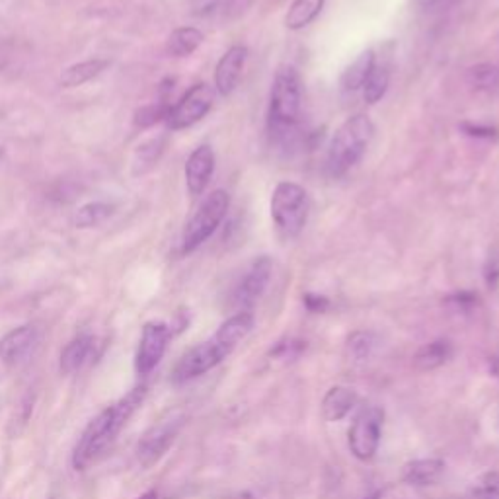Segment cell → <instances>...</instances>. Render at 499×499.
<instances>
[{"label": "cell", "instance_id": "6da1fadb", "mask_svg": "<svg viewBox=\"0 0 499 499\" xmlns=\"http://www.w3.org/2000/svg\"><path fill=\"white\" fill-rule=\"evenodd\" d=\"M144 398H147V386L141 385L92 419L74 446L73 466L76 470H86L98 463L106 455L115 437L120 435V431L125 427L129 417L144 402Z\"/></svg>", "mask_w": 499, "mask_h": 499}, {"label": "cell", "instance_id": "7a4b0ae2", "mask_svg": "<svg viewBox=\"0 0 499 499\" xmlns=\"http://www.w3.org/2000/svg\"><path fill=\"white\" fill-rule=\"evenodd\" d=\"M254 317L252 312H236L227 322H222L213 338H209L203 344L191 347L188 353H183L181 359L176 363L172 371L174 383H188L197 377L205 375L207 371L225 361L234 347L252 332Z\"/></svg>", "mask_w": 499, "mask_h": 499}, {"label": "cell", "instance_id": "3957f363", "mask_svg": "<svg viewBox=\"0 0 499 499\" xmlns=\"http://www.w3.org/2000/svg\"><path fill=\"white\" fill-rule=\"evenodd\" d=\"M300 108H303V81L291 64L278 69L271 84L268 129L279 147H293L298 137Z\"/></svg>", "mask_w": 499, "mask_h": 499}, {"label": "cell", "instance_id": "277c9868", "mask_svg": "<svg viewBox=\"0 0 499 499\" xmlns=\"http://www.w3.org/2000/svg\"><path fill=\"white\" fill-rule=\"evenodd\" d=\"M375 135V125L367 115H353L339 125L334 133L326 156V170L332 178L347 174L369 149Z\"/></svg>", "mask_w": 499, "mask_h": 499}, {"label": "cell", "instance_id": "5b68a950", "mask_svg": "<svg viewBox=\"0 0 499 499\" xmlns=\"http://www.w3.org/2000/svg\"><path fill=\"white\" fill-rule=\"evenodd\" d=\"M269 209L275 230L283 240H293L307 225L310 211L308 193L298 183L279 181L273 190Z\"/></svg>", "mask_w": 499, "mask_h": 499}, {"label": "cell", "instance_id": "8992f818", "mask_svg": "<svg viewBox=\"0 0 499 499\" xmlns=\"http://www.w3.org/2000/svg\"><path fill=\"white\" fill-rule=\"evenodd\" d=\"M230 207V197L225 190H215L209 193L203 203L197 207V211L188 220L186 229L181 234V252L190 254L200 248L205 240L211 239V234L227 217Z\"/></svg>", "mask_w": 499, "mask_h": 499}, {"label": "cell", "instance_id": "52a82bcc", "mask_svg": "<svg viewBox=\"0 0 499 499\" xmlns=\"http://www.w3.org/2000/svg\"><path fill=\"white\" fill-rule=\"evenodd\" d=\"M183 424H186V414L181 410H172L164 414L159 422L144 433L137 445V461L142 468H151L161 461L176 441Z\"/></svg>", "mask_w": 499, "mask_h": 499}, {"label": "cell", "instance_id": "ba28073f", "mask_svg": "<svg viewBox=\"0 0 499 499\" xmlns=\"http://www.w3.org/2000/svg\"><path fill=\"white\" fill-rule=\"evenodd\" d=\"M385 412L378 406H365L356 416L347 431V445L351 455L367 463L377 455L380 445V433H383Z\"/></svg>", "mask_w": 499, "mask_h": 499}, {"label": "cell", "instance_id": "9c48e42d", "mask_svg": "<svg viewBox=\"0 0 499 499\" xmlns=\"http://www.w3.org/2000/svg\"><path fill=\"white\" fill-rule=\"evenodd\" d=\"M213 102H215V92L211 86L205 83L195 84L181 96V100L176 103V106L170 108L164 122L172 131L188 129L203 120V117L209 113V110L213 108Z\"/></svg>", "mask_w": 499, "mask_h": 499}, {"label": "cell", "instance_id": "30bf717a", "mask_svg": "<svg viewBox=\"0 0 499 499\" xmlns=\"http://www.w3.org/2000/svg\"><path fill=\"white\" fill-rule=\"evenodd\" d=\"M170 341V328L162 322H149L144 324L141 341H139V349H137V357H135V369L141 377L151 375L156 365L161 363L164 357L166 347Z\"/></svg>", "mask_w": 499, "mask_h": 499}, {"label": "cell", "instance_id": "8fae6325", "mask_svg": "<svg viewBox=\"0 0 499 499\" xmlns=\"http://www.w3.org/2000/svg\"><path fill=\"white\" fill-rule=\"evenodd\" d=\"M271 271L273 264L268 256H259L252 261V266L234 291V305L240 308V312H250L248 308L254 307L256 300L264 295L271 279Z\"/></svg>", "mask_w": 499, "mask_h": 499}, {"label": "cell", "instance_id": "7c38bea8", "mask_svg": "<svg viewBox=\"0 0 499 499\" xmlns=\"http://www.w3.org/2000/svg\"><path fill=\"white\" fill-rule=\"evenodd\" d=\"M39 344V332L34 324H25L0 339V361L6 367H20L30 359Z\"/></svg>", "mask_w": 499, "mask_h": 499}, {"label": "cell", "instance_id": "4fadbf2b", "mask_svg": "<svg viewBox=\"0 0 499 499\" xmlns=\"http://www.w3.org/2000/svg\"><path fill=\"white\" fill-rule=\"evenodd\" d=\"M248 49L244 45H232L225 55L220 57L215 69V90L220 96H230L240 83Z\"/></svg>", "mask_w": 499, "mask_h": 499}, {"label": "cell", "instance_id": "5bb4252c", "mask_svg": "<svg viewBox=\"0 0 499 499\" xmlns=\"http://www.w3.org/2000/svg\"><path fill=\"white\" fill-rule=\"evenodd\" d=\"M215 172V152L209 144L197 147L186 162V183L191 195H201Z\"/></svg>", "mask_w": 499, "mask_h": 499}, {"label": "cell", "instance_id": "9a60e30c", "mask_svg": "<svg viewBox=\"0 0 499 499\" xmlns=\"http://www.w3.org/2000/svg\"><path fill=\"white\" fill-rule=\"evenodd\" d=\"M357 392L349 386H332L322 400V416L326 422H341L357 406Z\"/></svg>", "mask_w": 499, "mask_h": 499}, {"label": "cell", "instance_id": "2e32d148", "mask_svg": "<svg viewBox=\"0 0 499 499\" xmlns=\"http://www.w3.org/2000/svg\"><path fill=\"white\" fill-rule=\"evenodd\" d=\"M92 351H94V338L83 334L76 336L73 341H69L67 347L61 353L59 367L64 375H74L81 371L83 367L88 363Z\"/></svg>", "mask_w": 499, "mask_h": 499}, {"label": "cell", "instance_id": "e0dca14e", "mask_svg": "<svg viewBox=\"0 0 499 499\" xmlns=\"http://www.w3.org/2000/svg\"><path fill=\"white\" fill-rule=\"evenodd\" d=\"M453 357V346L449 339H435L419 347L414 356V369L419 373L435 371Z\"/></svg>", "mask_w": 499, "mask_h": 499}, {"label": "cell", "instance_id": "ac0fdd59", "mask_svg": "<svg viewBox=\"0 0 499 499\" xmlns=\"http://www.w3.org/2000/svg\"><path fill=\"white\" fill-rule=\"evenodd\" d=\"M390 74H392L390 57L377 59L375 55V63L369 71V76H367V81L363 84V98L367 103H377L378 100H383L390 84Z\"/></svg>", "mask_w": 499, "mask_h": 499}, {"label": "cell", "instance_id": "d6986e66", "mask_svg": "<svg viewBox=\"0 0 499 499\" xmlns=\"http://www.w3.org/2000/svg\"><path fill=\"white\" fill-rule=\"evenodd\" d=\"M445 472L441 458H419L404 466L402 480L410 485H431L435 484Z\"/></svg>", "mask_w": 499, "mask_h": 499}, {"label": "cell", "instance_id": "ffe728a7", "mask_svg": "<svg viewBox=\"0 0 499 499\" xmlns=\"http://www.w3.org/2000/svg\"><path fill=\"white\" fill-rule=\"evenodd\" d=\"M373 63H375V51L371 49L363 51V54L344 71V74H341L339 78L341 90H344L346 94H356V92L363 90V84L367 81V76H369Z\"/></svg>", "mask_w": 499, "mask_h": 499}, {"label": "cell", "instance_id": "44dd1931", "mask_svg": "<svg viewBox=\"0 0 499 499\" xmlns=\"http://www.w3.org/2000/svg\"><path fill=\"white\" fill-rule=\"evenodd\" d=\"M108 67H110V61H106V59H92V61L76 63V64H73V67L63 71L61 84L64 88L83 86L88 81H92V78L100 76Z\"/></svg>", "mask_w": 499, "mask_h": 499}, {"label": "cell", "instance_id": "7402d4cb", "mask_svg": "<svg viewBox=\"0 0 499 499\" xmlns=\"http://www.w3.org/2000/svg\"><path fill=\"white\" fill-rule=\"evenodd\" d=\"M466 83L484 94H499V64L480 63L466 71Z\"/></svg>", "mask_w": 499, "mask_h": 499}, {"label": "cell", "instance_id": "603a6c76", "mask_svg": "<svg viewBox=\"0 0 499 499\" xmlns=\"http://www.w3.org/2000/svg\"><path fill=\"white\" fill-rule=\"evenodd\" d=\"M324 3L326 0H295L285 16V25L293 32L307 28L312 20H317L324 8Z\"/></svg>", "mask_w": 499, "mask_h": 499}, {"label": "cell", "instance_id": "cb8c5ba5", "mask_svg": "<svg viewBox=\"0 0 499 499\" xmlns=\"http://www.w3.org/2000/svg\"><path fill=\"white\" fill-rule=\"evenodd\" d=\"M201 44H203L201 30L188 25V28H178L170 34L166 42V51L172 57H188Z\"/></svg>", "mask_w": 499, "mask_h": 499}, {"label": "cell", "instance_id": "d4e9b609", "mask_svg": "<svg viewBox=\"0 0 499 499\" xmlns=\"http://www.w3.org/2000/svg\"><path fill=\"white\" fill-rule=\"evenodd\" d=\"M378 339L373 332H356L351 334L346 344V357L353 365H363L375 356Z\"/></svg>", "mask_w": 499, "mask_h": 499}, {"label": "cell", "instance_id": "484cf974", "mask_svg": "<svg viewBox=\"0 0 499 499\" xmlns=\"http://www.w3.org/2000/svg\"><path fill=\"white\" fill-rule=\"evenodd\" d=\"M113 215V207L108 203H86L74 213L76 229H94Z\"/></svg>", "mask_w": 499, "mask_h": 499}, {"label": "cell", "instance_id": "4316f807", "mask_svg": "<svg viewBox=\"0 0 499 499\" xmlns=\"http://www.w3.org/2000/svg\"><path fill=\"white\" fill-rule=\"evenodd\" d=\"M468 499H499V472H485L468 492Z\"/></svg>", "mask_w": 499, "mask_h": 499}, {"label": "cell", "instance_id": "83f0119b", "mask_svg": "<svg viewBox=\"0 0 499 499\" xmlns=\"http://www.w3.org/2000/svg\"><path fill=\"white\" fill-rule=\"evenodd\" d=\"M161 152H162V139L142 144V147H139L137 151L135 166H141V172H144V166H152L156 161H159Z\"/></svg>", "mask_w": 499, "mask_h": 499}, {"label": "cell", "instance_id": "f1b7e54d", "mask_svg": "<svg viewBox=\"0 0 499 499\" xmlns=\"http://www.w3.org/2000/svg\"><path fill=\"white\" fill-rule=\"evenodd\" d=\"M170 108L166 103H159V106H147L135 113V123L139 127H151L154 123H159L162 120H166Z\"/></svg>", "mask_w": 499, "mask_h": 499}, {"label": "cell", "instance_id": "f546056e", "mask_svg": "<svg viewBox=\"0 0 499 499\" xmlns=\"http://www.w3.org/2000/svg\"><path fill=\"white\" fill-rule=\"evenodd\" d=\"M305 347L307 346L303 344V341L289 339V341H283V344H279L275 349H271V357L283 359V361H293L305 351Z\"/></svg>", "mask_w": 499, "mask_h": 499}, {"label": "cell", "instance_id": "4dcf8cb0", "mask_svg": "<svg viewBox=\"0 0 499 499\" xmlns=\"http://www.w3.org/2000/svg\"><path fill=\"white\" fill-rule=\"evenodd\" d=\"M303 300H305V307H307L310 312H326L328 308H330V300H328V298L322 297V295L307 293Z\"/></svg>", "mask_w": 499, "mask_h": 499}, {"label": "cell", "instance_id": "1f68e13d", "mask_svg": "<svg viewBox=\"0 0 499 499\" xmlns=\"http://www.w3.org/2000/svg\"><path fill=\"white\" fill-rule=\"evenodd\" d=\"M476 295H472V293H456L449 298V303L455 305L458 310H468L476 305Z\"/></svg>", "mask_w": 499, "mask_h": 499}, {"label": "cell", "instance_id": "d6a6232c", "mask_svg": "<svg viewBox=\"0 0 499 499\" xmlns=\"http://www.w3.org/2000/svg\"><path fill=\"white\" fill-rule=\"evenodd\" d=\"M220 5V0H195L193 3V12L200 16H207L211 15V12H215Z\"/></svg>", "mask_w": 499, "mask_h": 499}, {"label": "cell", "instance_id": "836d02e7", "mask_svg": "<svg viewBox=\"0 0 499 499\" xmlns=\"http://www.w3.org/2000/svg\"><path fill=\"white\" fill-rule=\"evenodd\" d=\"M485 281L490 287H495L499 281V261L494 258L488 261V268H485Z\"/></svg>", "mask_w": 499, "mask_h": 499}, {"label": "cell", "instance_id": "e575fe53", "mask_svg": "<svg viewBox=\"0 0 499 499\" xmlns=\"http://www.w3.org/2000/svg\"><path fill=\"white\" fill-rule=\"evenodd\" d=\"M414 3L422 10H439L446 5H451L453 0H414Z\"/></svg>", "mask_w": 499, "mask_h": 499}, {"label": "cell", "instance_id": "d590c367", "mask_svg": "<svg viewBox=\"0 0 499 499\" xmlns=\"http://www.w3.org/2000/svg\"><path fill=\"white\" fill-rule=\"evenodd\" d=\"M466 131H468V133L470 135H476V137H492V133H494V131L490 129V127H485V129H482V127H470V125H466Z\"/></svg>", "mask_w": 499, "mask_h": 499}, {"label": "cell", "instance_id": "8d00e7d4", "mask_svg": "<svg viewBox=\"0 0 499 499\" xmlns=\"http://www.w3.org/2000/svg\"><path fill=\"white\" fill-rule=\"evenodd\" d=\"M490 373H492L494 377L499 378V357H494V359L490 361Z\"/></svg>", "mask_w": 499, "mask_h": 499}, {"label": "cell", "instance_id": "74e56055", "mask_svg": "<svg viewBox=\"0 0 499 499\" xmlns=\"http://www.w3.org/2000/svg\"><path fill=\"white\" fill-rule=\"evenodd\" d=\"M141 499H159V494H156V492H149V494H144Z\"/></svg>", "mask_w": 499, "mask_h": 499}, {"label": "cell", "instance_id": "f35d334b", "mask_svg": "<svg viewBox=\"0 0 499 499\" xmlns=\"http://www.w3.org/2000/svg\"><path fill=\"white\" fill-rule=\"evenodd\" d=\"M0 159H3V151H0Z\"/></svg>", "mask_w": 499, "mask_h": 499}, {"label": "cell", "instance_id": "ab89813d", "mask_svg": "<svg viewBox=\"0 0 499 499\" xmlns=\"http://www.w3.org/2000/svg\"><path fill=\"white\" fill-rule=\"evenodd\" d=\"M49 499H59V497H49Z\"/></svg>", "mask_w": 499, "mask_h": 499}]
</instances>
